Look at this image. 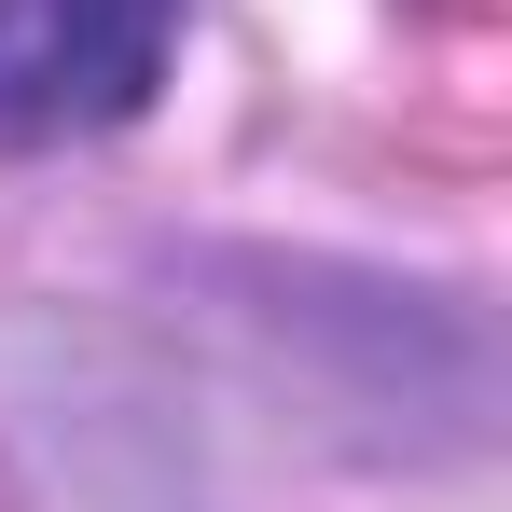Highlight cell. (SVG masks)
Instances as JSON below:
<instances>
[{"label": "cell", "instance_id": "cell-1", "mask_svg": "<svg viewBox=\"0 0 512 512\" xmlns=\"http://www.w3.org/2000/svg\"><path fill=\"white\" fill-rule=\"evenodd\" d=\"M180 0H0V139H97L167 84Z\"/></svg>", "mask_w": 512, "mask_h": 512}]
</instances>
